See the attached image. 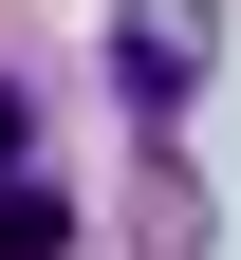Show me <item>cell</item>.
I'll use <instances>...</instances> for the list:
<instances>
[{
    "instance_id": "cell-1",
    "label": "cell",
    "mask_w": 241,
    "mask_h": 260,
    "mask_svg": "<svg viewBox=\"0 0 241 260\" xmlns=\"http://www.w3.org/2000/svg\"><path fill=\"white\" fill-rule=\"evenodd\" d=\"M204 38H223L204 0H130V19H112V93H130L149 130H186V93H204Z\"/></svg>"
},
{
    "instance_id": "cell-2",
    "label": "cell",
    "mask_w": 241,
    "mask_h": 260,
    "mask_svg": "<svg viewBox=\"0 0 241 260\" xmlns=\"http://www.w3.org/2000/svg\"><path fill=\"white\" fill-rule=\"evenodd\" d=\"M0 149H19V112H0ZM0 186H19V168H0Z\"/></svg>"
}]
</instances>
